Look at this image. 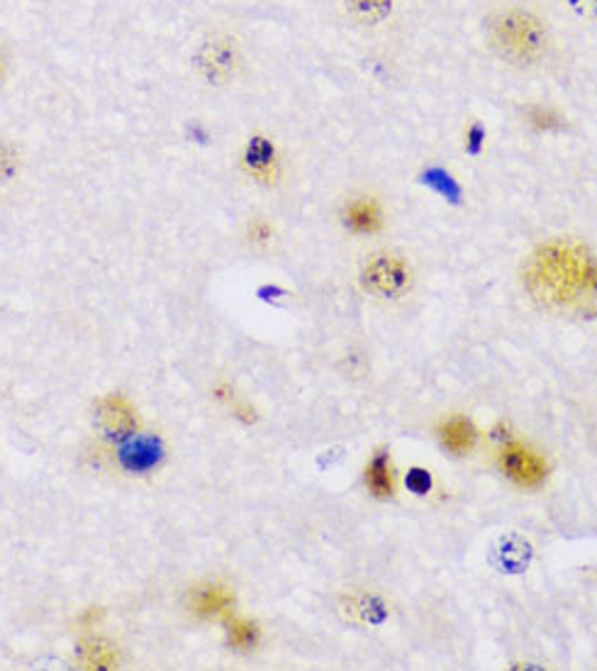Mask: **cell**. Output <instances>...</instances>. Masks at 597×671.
<instances>
[{
    "mask_svg": "<svg viewBox=\"0 0 597 671\" xmlns=\"http://www.w3.org/2000/svg\"><path fill=\"white\" fill-rule=\"evenodd\" d=\"M498 466L513 484L523 489L541 486L546 472H549L546 470V462L541 460V454H537L527 445H519V442H507V445L498 450Z\"/></svg>",
    "mask_w": 597,
    "mask_h": 671,
    "instance_id": "4",
    "label": "cell"
},
{
    "mask_svg": "<svg viewBox=\"0 0 597 671\" xmlns=\"http://www.w3.org/2000/svg\"><path fill=\"white\" fill-rule=\"evenodd\" d=\"M251 411H253L251 405H237L235 413H237V417L241 423H253V421H257V413H251Z\"/></svg>",
    "mask_w": 597,
    "mask_h": 671,
    "instance_id": "19",
    "label": "cell"
},
{
    "mask_svg": "<svg viewBox=\"0 0 597 671\" xmlns=\"http://www.w3.org/2000/svg\"><path fill=\"white\" fill-rule=\"evenodd\" d=\"M527 120L535 125L537 130H556L558 125H561V116H558V112H554L549 108H539V106H535L527 112Z\"/></svg>",
    "mask_w": 597,
    "mask_h": 671,
    "instance_id": "15",
    "label": "cell"
},
{
    "mask_svg": "<svg viewBox=\"0 0 597 671\" xmlns=\"http://www.w3.org/2000/svg\"><path fill=\"white\" fill-rule=\"evenodd\" d=\"M245 167L253 179L261 184H271L278 176V157L276 149L266 137H253L245 151Z\"/></svg>",
    "mask_w": 597,
    "mask_h": 671,
    "instance_id": "9",
    "label": "cell"
},
{
    "mask_svg": "<svg viewBox=\"0 0 597 671\" xmlns=\"http://www.w3.org/2000/svg\"><path fill=\"white\" fill-rule=\"evenodd\" d=\"M227 628V642H230V648L237 652H249L259 644L261 640V630L257 623H251V620L245 618H227L225 620Z\"/></svg>",
    "mask_w": 597,
    "mask_h": 671,
    "instance_id": "12",
    "label": "cell"
},
{
    "mask_svg": "<svg viewBox=\"0 0 597 671\" xmlns=\"http://www.w3.org/2000/svg\"><path fill=\"white\" fill-rule=\"evenodd\" d=\"M196 67L210 83L230 81L239 67V52L232 37H210L202 42L196 55Z\"/></svg>",
    "mask_w": 597,
    "mask_h": 671,
    "instance_id": "5",
    "label": "cell"
},
{
    "mask_svg": "<svg viewBox=\"0 0 597 671\" xmlns=\"http://www.w3.org/2000/svg\"><path fill=\"white\" fill-rule=\"evenodd\" d=\"M188 608L200 620H227L232 618L235 593L225 584H198L188 593Z\"/></svg>",
    "mask_w": 597,
    "mask_h": 671,
    "instance_id": "7",
    "label": "cell"
},
{
    "mask_svg": "<svg viewBox=\"0 0 597 671\" xmlns=\"http://www.w3.org/2000/svg\"><path fill=\"white\" fill-rule=\"evenodd\" d=\"M341 220L354 235H376L384 227V210L376 198H354L341 213Z\"/></svg>",
    "mask_w": 597,
    "mask_h": 671,
    "instance_id": "8",
    "label": "cell"
},
{
    "mask_svg": "<svg viewBox=\"0 0 597 671\" xmlns=\"http://www.w3.org/2000/svg\"><path fill=\"white\" fill-rule=\"evenodd\" d=\"M96 425L108 440L122 442L130 435H135L137 413L132 408V403L125 396L110 394L106 398H100V403L96 405Z\"/></svg>",
    "mask_w": 597,
    "mask_h": 671,
    "instance_id": "6",
    "label": "cell"
},
{
    "mask_svg": "<svg viewBox=\"0 0 597 671\" xmlns=\"http://www.w3.org/2000/svg\"><path fill=\"white\" fill-rule=\"evenodd\" d=\"M525 284L541 306L578 308L597 296V262L576 245L551 243L529 259Z\"/></svg>",
    "mask_w": 597,
    "mask_h": 671,
    "instance_id": "1",
    "label": "cell"
},
{
    "mask_svg": "<svg viewBox=\"0 0 597 671\" xmlns=\"http://www.w3.org/2000/svg\"><path fill=\"white\" fill-rule=\"evenodd\" d=\"M347 8L359 22L374 24L388 16L390 0H347Z\"/></svg>",
    "mask_w": 597,
    "mask_h": 671,
    "instance_id": "14",
    "label": "cell"
},
{
    "mask_svg": "<svg viewBox=\"0 0 597 671\" xmlns=\"http://www.w3.org/2000/svg\"><path fill=\"white\" fill-rule=\"evenodd\" d=\"M439 437L444 442V447H447L451 454H468L474 447H476V427L474 423L468 421L466 415H451L444 421L441 430H439Z\"/></svg>",
    "mask_w": 597,
    "mask_h": 671,
    "instance_id": "10",
    "label": "cell"
},
{
    "mask_svg": "<svg viewBox=\"0 0 597 671\" xmlns=\"http://www.w3.org/2000/svg\"><path fill=\"white\" fill-rule=\"evenodd\" d=\"M486 42L505 65L535 67L549 47L544 22L525 10L495 12L486 22Z\"/></svg>",
    "mask_w": 597,
    "mask_h": 671,
    "instance_id": "2",
    "label": "cell"
},
{
    "mask_svg": "<svg viewBox=\"0 0 597 671\" xmlns=\"http://www.w3.org/2000/svg\"><path fill=\"white\" fill-rule=\"evenodd\" d=\"M408 486H410L415 493H425V491L429 489V474L419 472V470L410 472V476H408Z\"/></svg>",
    "mask_w": 597,
    "mask_h": 671,
    "instance_id": "16",
    "label": "cell"
},
{
    "mask_svg": "<svg viewBox=\"0 0 597 671\" xmlns=\"http://www.w3.org/2000/svg\"><path fill=\"white\" fill-rule=\"evenodd\" d=\"M410 267L396 255H378L366 264L361 272V284L371 296L398 298L410 286Z\"/></svg>",
    "mask_w": 597,
    "mask_h": 671,
    "instance_id": "3",
    "label": "cell"
},
{
    "mask_svg": "<svg viewBox=\"0 0 597 671\" xmlns=\"http://www.w3.org/2000/svg\"><path fill=\"white\" fill-rule=\"evenodd\" d=\"M364 481L368 491L374 493L376 499H390L392 491H396V476H392V466L388 452H376L374 460L366 464Z\"/></svg>",
    "mask_w": 597,
    "mask_h": 671,
    "instance_id": "11",
    "label": "cell"
},
{
    "mask_svg": "<svg viewBox=\"0 0 597 671\" xmlns=\"http://www.w3.org/2000/svg\"><path fill=\"white\" fill-rule=\"evenodd\" d=\"M570 6L583 12V16H595L597 12V0H570Z\"/></svg>",
    "mask_w": 597,
    "mask_h": 671,
    "instance_id": "18",
    "label": "cell"
},
{
    "mask_svg": "<svg viewBox=\"0 0 597 671\" xmlns=\"http://www.w3.org/2000/svg\"><path fill=\"white\" fill-rule=\"evenodd\" d=\"M251 239L253 243H269L271 239V227L266 225V223H253V227H251Z\"/></svg>",
    "mask_w": 597,
    "mask_h": 671,
    "instance_id": "17",
    "label": "cell"
},
{
    "mask_svg": "<svg viewBox=\"0 0 597 671\" xmlns=\"http://www.w3.org/2000/svg\"><path fill=\"white\" fill-rule=\"evenodd\" d=\"M79 660L86 669H112L118 664V652L110 642L86 640L79 648Z\"/></svg>",
    "mask_w": 597,
    "mask_h": 671,
    "instance_id": "13",
    "label": "cell"
}]
</instances>
